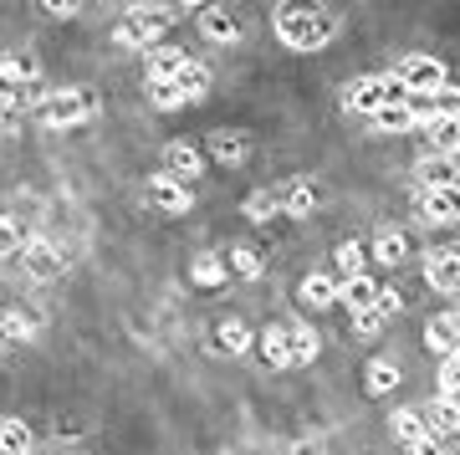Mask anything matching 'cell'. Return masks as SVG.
Wrapping results in <instances>:
<instances>
[{
	"mask_svg": "<svg viewBox=\"0 0 460 455\" xmlns=\"http://www.w3.org/2000/svg\"><path fill=\"white\" fill-rule=\"evenodd\" d=\"M215 348H220V353H246V348H251V327L235 323V317H230V323H220V333H215Z\"/></svg>",
	"mask_w": 460,
	"mask_h": 455,
	"instance_id": "obj_26",
	"label": "cell"
},
{
	"mask_svg": "<svg viewBox=\"0 0 460 455\" xmlns=\"http://www.w3.org/2000/svg\"><path fill=\"white\" fill-rule=\"evenodd\" d=\"M394 440H404V445H420V440H429V420L425 409H394Z\"/></svg>",
	"mask_w": 460,
	"mask_h": 455,
	"instance_id": "obj_15",
	"label": "cell"
},
{
	"mask_svg": "<svg viewBox=\"0 0 460 455\" xmlns=\"http://www.w3.org/2000/svg\"><path fill=\"white\" fill-rule=\"evenodd\" d=\"M256 343H261V358L271 369L292 363V327H266V333H256Z\"/></svg>",
	"mask_w": 460,
	"mask_h": 455,
	"instance_id": "obj_14",
	"label": "cell"
},
{
	"mask_svg": "<svg viewBox=\"0 0 460 455\" xmlns=\"http://www.w3.org/2000/svg\"><path fill=\"white\" fill-rule=\"evenodd\" d=\"M277 36L287 41L292 51H317L323 41L332 36V21L323 11H302V5H287L277 16Z\"/></svg>",
	"mask_w": 460,
	"mask_h": 455,
	"instance_id": "obj_1",
	"label": "cell"
},
{
	"mask_svg": "<svg viewBox=\"0 0 460 455\" xmlns=\"http://www.w3.org/2000/svg\"><path fill=\"white\" fill-rule=\"evenodd\" d=\"M378 297H384V287H378L374 277H353V281H343V302H348V312L378 308Z\"/></svg>",
	"mask_w": 460,
	"mask_h": 455,
	"instance_id": "obj_17",
	"label": "cell"
},
{
	"mask_svg": "<svg viewBox=\"0 0 460 455\" xmlns=\"http://www.w3.org/2000/svg\"><path fill=\"white\" fill-rule=\"evenodd\" d=\"M425 343H429V353L456 358L460 353V312H440V317H429V323H425Z\"/></svg>",
	"mask_w": 460,
	"mask_h": 455,
	"instance_id": "obj_10",
	"label": "cell"
},
{
	"mask_svg": "<svg viewBox=\"0 0 460 455\" xmlns=\"http://www.w3.org/2000/svg\"><path fill=\"white\" fill-rule=\"evenodd\" d=\"M425 420H429V435L460 430V405L450 399V394H440V399H429V405H425Z\"/></svg>",
	"mask_w": 460,
	"mask_h": 455,
	"instance_id": "obj_16",
	"label": "cell"
},
{
	"mask_svg": "<svg viewBox=\"0 0 460 455\" xmlns=\"http://www.w3.org/2000/svg\"><path fill=\"white\" fill-rule=\"evenodd\" d=\"M87 93L83 87H62V93H41V103H36V118L47 123V129H72V123H83L87 118Z\"/></svg>",
	"mask_w": 460,
	"mask_h": 455,
	"instance_id": "obj_3",
	"label": "cell"
},
{
	"mask_svg": "<svg viewBox=\"0 0 460 455\" xmlns=\"http://www.w3.org/2000/svg\"><path fill=\"white\" fill-rule=\"evenodd\" d=\"M456 174H460V169H456V159H450V154H425V159L414 164V179H420V190H425V195L460 184Z\"/></svg>",
	"mask_w": 460,
	"mask_h": 455,
	"instance_id": "obj_9",
	"label": "cell"
},
{
	"mask_svg": "<svg viewBox=\"0 0 460 455\" xmlns=\"http://www.w3.org/2000/svg\"><path fill=\"white\" fill-rule=\"evenodd\" d=\"M425 220H429V226H456V220H460V184L425 195Z\"/></svg>",
	"mask_w": 460,
	"mask_h": 455,
	"instance_id": "obj_13",
	"label": "cell"
},
{
	"mask_svg": "<svg viewBox=\"0 0 460 455\" xmlns=\"http://www.w3.org/2000/svg\"><path fill=\"white\" fill-rule=\"evenodd\" d=\"M425 281L435 292H460V245H440L425 256Z\"/></svg>",
	"mask_w": 460,
	"mask_h": 455,
	"instance_id": "obj_6",
	"label": "cell"
},
{
	"mask_svg": "<svg viewBox=\"0 0 460 455\" xmlns=\"http://www.w3.org/2000/svg\"><path fill=\"white\" fill-rule=\"evenodd\" d=\"M374 123H378L384 133H410L414 123H420V108H410V103H389V108L374 118Z\"/></svg>",
	"mask_w": 460,
	"mask_h": 455,
	"instance_id": "obj_22",
	"label": "cell"
},
{
	"mask_svg": "<svg viewBox=\"0 0 460 455\" xmlns=\"http://www.w3.org/2000/svg\"><path fill=\"white\" fill-rule=\"evenodd\" d=\"M292 455H328V451H323V440H296Z\"/></svg>",
	"mask_w": 460,
	"mask_h": 455,
	"instance_id": "obj_40",
	"label": "cell"
},
{
	"mask_svg": "<svg viewBox=\"0 0 460 455\" xmlns=\"http://www.w3.org/2000/svg\"><path fill=\"white\" fill-rule=\"evenodd\" d=\"M184 67H190V51H180V47H154V51H148V87H154V82H180Z\"/></svg>",
	"mask_w": 460,
	"mask_h": 455,
	"instance_id": "obj_11",
	"label": "cell"
},
{
	"mask_svg": "<svg viewBox=\"0 0 460 455\" xmlns=\"http://www.w3.org/2000/svg\"><path fill=\"white\" fill-rule=\"evenodd\" d=\"M389 323V317H384V308H363V312H353V333H358V338H374L378 327Z\"/></svg>",
	"mask_w": 460,
	"mask_h": 455,
	"instance_id": "obj_36",
	"label": "cell"
},
{
	"mask_svg": "<svg viewBox=\"0 0 460 455\" xmlns=\"http://www.w3.org/2000/svg\"><path fill=\"white\" fill-rule=\"evenodd\" d=\"M394 384H399V369L389 358H374V363H368V394H389Z\"/></svg>",
	"mask_w": 460,
	"mask_h": 455,
	"instance_id": "obj_29",
	"label": "cell"
},
{
	"mask_svg": "<svg viewBox=\"0 0 460 455\" xmlns=\"http://www.w3.org/2000/svg\"><path fill=\"white\" fill-rule=\"evenodd\" d=\"M199 31L210 36V41H235V36H241V21L215 5V11H205V16H199Z\"/></svg>",
	"mask_w": 460,
	"mask_h": 455,
	"instance_id": "obj_20",
	"label": "cell"
},
{
	"mask_svg": "<svg viewBox=\"0 0 460 455\" xmlns=\"http://www.w3.org/2000/svg\"><path fill=\"white\" fill-rule=\"evenodd\" d=\"M0 455H31V430H26V420L0 424Z\"/></svg>",
	"mask_w": 460,
	"mask_h": 455,
	"instance_id": "obj_23",
	"label": "cell"
},
{
	"mask_svg": "<svg viewBox=\"0 0 460 455\" xmlns=\"http://www.w3.org/2000/svg\"><path fill=\"white\" fill-rule=\"evenodd\" d=\"M420 118H429V123H440V118H460V87L445 82L429 103H420Z\"/></svg>",
	"mask_w": 460,
	"mask_h": 455,
	"instance_id": "obj_18",
	"label": "cell"
},
{
	"mask_svg": "<svg viewBox=\"0 0 460 455\" xmlns=\"http://www.w3.org/2000/svg\"><path fill=\"white\" fill-rule=\"evenodd\" d=\"M378 308H384V317H394L404 302H399V292H384V297H378Z\"/></svg>",
	"mask_w": 460,
	"mask_h": 455,
	"instance_id": "obj_41",
	"label": "cell"
},
{
	"mask_svg": "<svg viewBox=\"0 0 460 455\" xmlns=\"http://www.w3.org/2000/svg\"><path fill=\"white\" fill-rule=\"evenodd\" d=\"M164 164H169V174L184 179V184H190L195 174H205V154H199L195 144H169L164 148Z\"/></svg>",
	"mask_w": 460,
	"mask_h": 455,
	"instance_id": "obj_12",
	"label": "cell"
},
{
	"mask_svg": "<svg viewBox=\"0 0 460 455\" xmlns=\"http://www.w3.org/2000/svg\"><path fill=\"white\" fill-rule=\"evenodd\" d=\"M394 77L404 82V93H429V98H435L445 87V67L435 62V57H404Z\"/></svg>",
	"mask_w": 460,
	"mask_h": 455,
	"instance_id": "obj_5",
	"label": "cell"
},
{
	"mask_svg": "<svg viewBox=\"0 0 460 455\" xmlns=\"http://www.w3.org/2000/svg\"><path fill=\"white\" fill-rule=\"evenodd\" d=\"M5 338H31V317H21V312H5Z\"/></svg>",
	"mask_w": 460,
	"mask_h": 455,
	"instance_id": "obj_39",
	"label": "cell"
},
{
	"mask_svg": "<svg viewBox=\"0 0 460 455\" xmlns=\"http://www.w3.org/2000/svg\"><path fill=\"white\" fill-rule=\"evenodd\" d=\"M148 98H154V108H164V113H174V108H184V93H180V82H154L148 87Z\"/></svg>",
	"mask_w": 460,
	"mask_h": 455,
	"instance_id": "obj_31",
	"label": "cell"
},
{
	"mask_svg": "<svg viewBox=\"0 0 460 455\" xmlns=\"http://www.w3.org/2000/svg\"><path fill=\"white\" fill-rule=\"evenodd\" d=\"M21 77H26V82L36 77V57H5V82L16 87Z\"/></svg>",
	"mask_w": 460,
	"mask_h": 455,
	"instance_id": "obj_37",
	"label": "cell"
},
{
	"mask_svg": "<svg viewBox=\"0 0 460 455\" xmlns=\"http://www.w3.org/2000/svg\"><path fill=\"white\" fill-rule=\"evenodd\" d=\"M180 93H184L190 103L205 98V93H210V67H205V62H190V67H184V72H180Z\"/></svg>",
	"mask_w": 460,
	"mask_h": 455,
	"instance_id": "obj_27",
	"label": "cell"
},
{
	"mask_svg": "<svg viewBox=\"0 0 460 455\" xmlns=\"http://www.w3.org/2000/svg\"><path fill=\"white\" fill-rule=\"evenodd\" d=\"M414 455H445V451H440V440L429 435V440H420V445H414Z\"/></svg>",
	"mask_w": 460,
	"mask_h": 455,
	"instance_id": "obj_43",
	"label": "cell"
},
{
	"mask_svg": "<svg viewBox=\"0 0 460 455\" xmlns=\"http://www.w3.org/2000/svg\"><path fill=\"white\" fill-rule=\"evenodd\" d=\"M246 215L256 220V226H266V220L277 215V195H271V190H256V195L246 200Z\"/></svg>",
	"mask_w": 460,
	"mask_h": 455,
	"instance_id": "obj_35",
	"label": "cell"
},
{
	"mask_svg": "<svg viewBox=\"0 0 460 455\" xmlns=\"http://www.w3.org/2000/svg\"><path fill=\"white\" fill-rule=\"evenodd\" d=\"M389 103H399L394 87H389V77H358V82H348V108H353V113L378 118Z\"/></svg>",
	"mask_w": 460,
	"mask_h": 455,
	"instance_id": "obj_4",
	"label": "cell"
},
{
	"mask_svg": "<svg viewBox=\"0 0 460 455\" xmlns=\"http://www.w3.org/2000/svg\"><path fill=\"white\" fill-rule=\"evenodd\" d=\"M317 348H323V343H317L313 327H292V363H313Z\"/></svg>",
	"mask_w": 460,
	"mask_h": 455,
	"instance_id": "obj_30",
	"label": "cell"
},
{
	"mask_svg": "<svg viewBox=\"0 0 460 455\" xmlns=\"http://www.w3.org/2000/svg\"><path fill=\"white\" fill-rule=\"evenodd\" d=\"M210 148H215V159H220V164H241V159H246V154H251L246 133H230V129L210 133Z\"/></svg>",
	"mask_w": 460,
	"mask_h": 455,
	"instance_id": "obj_19",
	"label": "cell"
},
{
	"mask_svg": "<svg viewBox=\"0 0 460 455\" xmlns=\"http://www.w3.org/2000/svg\"><path fill=\"white\" fill-rule=\"evenodd\" d=\"M429 154H460V118H440V123H429Z\"/></svg>",
	"mask_w": 460,
	"mask_h": 455,
	"instance_id": "obj_21",
	"label": "cell"
},
{
	"mask_svg": "<svg viewBox=\"0 0 460 455\" xmlns=\"http://www.w3.org/2000/svg\"><path fill=\"white\" fill-rule=\"evenodd\" d=\"M230 266H235L241 277H261V251H256V245H235V251H230Z\"/></svg>",
	"mask_w": 460,
	"mask_h": 455,
	"instance_id": "obj_34",
	"label": "cell"
},
{
	"mask_svg": "<svg viewBox=\"0 0 460 455\" xmlns=\"http://www.w3.org/2000/svg\"><path fill=\"white\" fill-rule=\"evenodd\" d=\"M338 272H343L348 281L363 277V245H358V241H343V245H338Z\"/></svg>",
	"mask_w": 460,
	"mask_h": 455,
	"instance_id": "obj_33",
	"label": "cell"
},
{
	"mask_svg": "<svg viewBox=\"0 0 460 455\" xmlns=\"http://www.w3.org/2000/svg\"><path fill=\"white\" fill-rule=\"evenodd\" d=\"M338 297H343V292H338V287H332L323 272H313V277L302 281V302H307V308H332Z\"/></svg>",
	"mask_w": 460,
	"mask_h": 455,
	"instance_id": "obj_24",
	"label": "cell"
},
{
	"mask_svg": "<svg viewBox=\"0 0 460 455\" xmlns=\"http://www.w3.org/2000/svg\"><path fill=\"white\" fill-rule=\"evenodd\" d=\"M317 184H307V179H296V184H287V215H313L317 210Z\"/></svg>",
	"mask_w": 460,
	"mask_h": 455,
	"instance_id": "obj_28",
	"label": "cell"
},
{
	"mask_svg": "<svg viewBox=\"0 0 460 455\" xmlns=\"http://www.w3.org/2000/svg\"><path fill=\"white\" fill-rule=\"evenodd\" d=\"M169 21H174L169 5H133L128 16L118 21V41H123V47H154V41L164 36Z\"/></svg>",
	"mask_w": 460,
	"mask_h": 455,
	"instance_id": "obj_2",
	"label": "cell"
},
{
	"mask_svg": "<svg viewBox=\"0 0 460 455\" xmlns=\"http://www.w3.org/2000/svg\"><path fill=\"white\" fill-rule=\"evenodd\" d=\"M440 394H450V399L460 394V353L440 363Z\"/></svg>",
	"mask_w": 460,
	"mask_h": 455,
	"instance_id": "obj_38",
	"label": "cell"
},
{
	"mask_svg": "<svg viewBox=\"0 0 460 455\" xmlns=\"http://www.w3.org/2000/svg\"><path fill=\"white\" fill-rule=\"evenodd\" d=\"M440 440V451H460V430H445V435H435Z\"/></svg>",
	"mask_w": 460,
	"mask_h": 455,
	"instance_id": "obj_44",
	"label": "cell"
},
{
	"mask_svg": "<svg viewBox=\"0 0 460 455\" xmlns=\"http://www.w3.org/2000/svg\"><path fill=\"white\" fill-rule=\"evenodd\" d=\"M41 11H51V16H77V5H72V0H66V5H62V0H47Z\"/></svg>",
	"mask_w": 460,
	"mask_h": 455,
	"instance_id": "obj_42",
	"label": "cell"
},
{
	"mask_svg": "<svg viewBox=\"0 0 460 455\" xmlns=\"http://www.w3.org/2000/svg\"><path fill=\"white\" fill-rule=\"evenodd\" d=\"M148 200H154V205H159L164 215H184L195 195H190V184H184V179H174V174H154V179H148Z\"/></svg>",
	"mask_w": 460,
	"mask_h": 455,
	"instance_id": "obj_8",
	"label": "cell"
},
{
	"mask_svg": "<svg viewBox=\"0 0 460 455\" xmlns=\"http://www.w3.org/2000/svg\"><path fill=\"white\" fill-rule=\"evenodd\" d=\"M374 256L384 261V266H399V261L410 256V236H404V230H384L378 245H374Z\"/></svg>",
	"mask_w": 460,
	"mask_h": 455,
	"instance_id": "obj_25",
	"label": "cell"
},
{
	"mask_svg": "<svg viewBox=\"0 0 460 455\" xmlns=\"http://www.w3.org/2000/svg\"><path fill=\"white\" fill-rule=\"evenodd\" d=\"M21 261H26V277H36V281H57L66 272V256L51 241H26Z\"/></svg>",
	"mask_w": 460,
	"mask_h": 455,
	"instance_id": "obj_7",
	"label": "cell"
},
{
	"mask_svg": "<svg viewBox=\"0 0 460 455\" xmlns=\"http://www.w3.org/2000/svg\"><path fill=\"white\" fill-rule=\"evenodd\" d=\"M190 277H195L199 287H220V281H226V261H220V256H199Z\"/></svg>",
	"mask_w": 460,
	"mask_h": 455,
	"instance_id": "obj_32",
	"label": "cell"
}]
</instances>
